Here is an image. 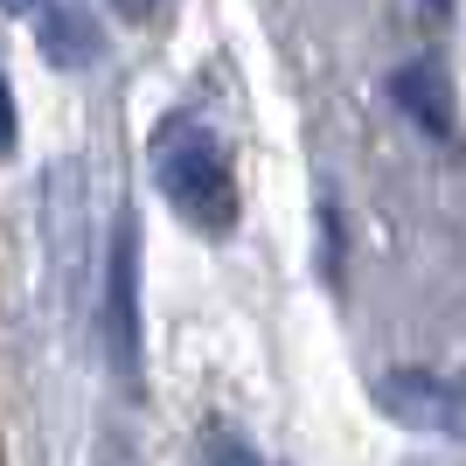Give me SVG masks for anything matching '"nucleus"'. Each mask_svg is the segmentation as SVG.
<instances>
[{"label":"nucleus","mask_w":466,"mask_h":466,"mask_svg":"<svg viewBox=\"0 0 466 466\" xmlns=\"http://www.w3.org/2000/svg\"><path fill=\"white\" fill-rule=\"evenodd\" d=\"M42 56L56 63V70H84L97 56V28L84 15L77 0H63V7H42Z\"/></svg>","instance_id":"39448f33"},{"label":"nucleus","mask_w":466,"mask_h":466,"mask_svg":"<svg viewBox=\"0 0 466 466\" xmlns=\"http://www.w3.org/2000/svg\"><path fill=\"white\" fill-rule=\"evenodd\" d=\"M0 7H7V15H35L42 0H0Z\"/></svg>","instance_id":"1a4fd4ad"},{"label":"nucleus","mask_w":466,"mask_h":466,"mask_svg":"<svg viewBox=\"0 0 466 466\" xmlns=\"http://www.w3.org/2000/svg\"><path fill=\"white\" fill-rule=\"evenodd\" d=\"M15 147V97H7V77H0V154Z\"/></svg>","instance_id":"0eeeda50"},{"label":"nucleus","mask_w":466,"mask_h":466,"mask_svg":"<svg viewBox=\"0 0 466 466\" xmlns=\"http://www.w3.org/2000/svg\"><path fill=\"white\" fill-rule=\"evenodd\" d=\"M390 97H397L425 133H439V139L452 133V84H446L439 63H404V70L390 77Z\"/></svg>","instance_id":"20e7f679"},{"label":"nucleus","mask_w":466,"mask_h":466,"mask_svg":"<svg viewBox=\"0 0 466 466\" xmlns=\"http://www.w3.org/2000/svg\"><path fill=\"white\" fill-rule=\"evenodd\" d=\"M195 460H202V466H265V452H251L237 431L209 425V431H202V446H195Z\"/></svg>","instance_id":"423d86ee"},{"label":"nucleus","mask_w":466,"mask_h":466,"mask_svg":"<svg viewBox=\"0 0 466 466\" xmlns=\"http://www.w3.org/2000/svg\"><path fill=\"white\" fill-rule=\"evenodd\" d=\"M105 349H112L118 383H139V230L133 216L112 230V251H105Z\"/></svg>","instance_id":"7ed1b4c3"},{"label":"nucleus","mask_w":466,"mask_h":466,"mask_svg":"<svg viewBox=\"0 0 466 466\" xmlns=\"http://www.w3.org/2000/svg\"><path fill=\"white\" fill-rule=\"evenodd\" d=\"M154 181L188 230L202 237L237 230V181H230V160H223V139L195 112H167L154 126Z\"/></svg>","instance_id":"f257e3e1"},{"label":"nucleus","mask_w":466,"mask_h":466,"mask_svg":"<svg viewBox=\"0 0 466 466\" xmlns=\"http://www.w3.org/2000/svg\"><path fill=\"white\" fill-rule=\"evenodd\" d=\"M376 410L404 431H439L466 446V376L446 370H383L376 376Z\"/></svg>","instance_id":"f03ea898"},{"label":"nucleus","mask_w":466,"mask_h":466,"mask_svg":"<svg viewBox=\"0 0 466 466\" xmlns=\"http://www.w3.org/2000/svg\"><path fill=\"white\" fill-rule=\"evenodd\" d=\"M112 7H118L126 21H154V15H160V0H112Z\"/></svg>","instance_id":"6e6552de"}]
</instances>
